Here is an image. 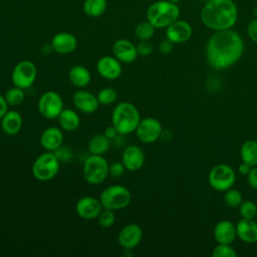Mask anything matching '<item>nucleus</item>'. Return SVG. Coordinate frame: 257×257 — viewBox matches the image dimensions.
Masks as SVG:
<instances>
[{
    "label": "nucleus",
    "mask_w": 257,
    "mask_h": 257,
    "mask_svg": "<svg viewBox=\"0 0 257 257\" xmlns=\"http://www.w3.org/2000/svg\"><path fill=\"white\" fill-rule=\"evenodd\" d=\"M244 51L242 37L234 30L216 31L206 45V58L211 67L225 69L236 63Z\"/></svg>",
    "instance_id": "1"
},
{
    "label": "nucleus",
    "mask_w": 257,
    "mask_h": 257,
    "mask_svg": "<svg viewBox=\"0 0 257 257\" xmlns=\"http://www.w3.org/2000/svg\"><path fill=\"white\" fill-rule=\"evenodd\" d=\"M237 17V6L232 0H209L201 11L203 23L215 31L231 29Z\"/></svg>",
    "instance_id": "2"
},
{
    "label": "nucleus",
    "mask_w": 257,
    "mask_h": 257,
    "mask_svg": "<svg viewBox=\"0 0 257 257\" xmlns=\"http://www.w3.org/2000/svg\"><path fill=\"white\" fill-rule=\"evenodd\" d=\"M140 120L141 114L139 109L132 102L121 101L112 109L111 124L121 136L135 133Z\"/></svg>",
    "instance_id": "3"
},
{
    "label": "nucleus",
    "mask_w": 257,
    "mask_h": 257,
    "mask_svg": "<svg viewBox=\"0 0 257 257\" xmlns=\"http://www.w3.org/2000/svg\"><path fill=\"white\" fill-rule=\"evenodd\" d=\"M180 9L176 3L168 0H160L150 5L147 10V20L155 28H167L171 23L178 20Z\"/></svg>",
    "instance_id": "4"
},
{
    "label": "nucleus",
    "mask_w": 257,
    "mask_h": 257,
    "mask_svg": "<svg viewBox=\"0 0 257 257\" xmlns=\"http://www.w3.org/2000/svg\"><path fill=\"white\" fill-rule=\"evenodd\" d=\"M99 201L103 209L119 211L131 204L132 194L124 186L111 185L103 189L99 195Z\"/></svg>",
    "instance_id": "5"
},
{
    "label": "nucleus",
    "mask_w": 257,
    "mask_h": 257,
    "mask_svg": "<svg viewBox=\"0 0 257 257\" xmlns=\"http://www.w3.org/2000/svg\"><path fill=\"white\" fill-rule=\"evenodd\" d=\"M60 161L54 152H45L39 155L32 164V175L40 182H47L56 177L59 172Z\"/></svg>",
    "instance_id": "6"
},
{
    "label": "nucleus",
    "mask_w": 257,
    "mask_h": 257,
    "mask_svg": "<svg viewBox=\"0 0 257 257\" xmlns=\"http://www.w3.org/2000/svg\"><path fill=\"white\" fill-rule=\"evenodd\" d=\"M109 165L106 159L101 155H90L88 156L82 167V175L86 183L89 185L101 184L109 175Z\"/></svg>",
    "instance_id": "7"
},
{
    "label": "nucleus",
    "mask_w": 257,
    "mask_h": 257,
    "mask_svg": "<svg viewBox=\"0 0 257 257\" xmlns=\"http://www.w3.org/2000/svg\"><path fill=\"white\" fill-rule=\"evenodd\" d=\"M209 185L216 191L225 192L233 187L236 181V174L232 167L226 164L214 166L208 175Z\"/></svg>",
    "instance_id": "8"
},
{
    "label": "nucleus",
    "mask_w": 257,
    "mask_h": 257,
    "mask_svg": "<svg viewBox=\"0 0 257 257\" xmlns=\"http://www.w3.org/2000/svg\"><path fill=\"white\" fill-rule=\"evenodd\" d=\"M37 77L36 65L30 60H21L13 68L11 79L14 86L27 89L33 85Z\"/></svg>",
    "instance_id": "9"
},
{
    "label": "nucleus",
    "mask_w": 257,
    "mask_h": 257,
    "mask_svg": "<svg viewBox=\"0 0 257 257\" xmlns=\"http://www.w3.org/2000/svg\"><path fill=\"white\" fill-rule=\"evenodd\" d=\"M39 113L48 119L57 118L63 107V99L61 95L53 90H47L43 92L37 103Z\"/></svg>",
    "instance_id": "10"
},
{
    "label": "nucleus",
    "mask_w": 257,
    "mask_h": 257,
    "mask_svg": "<svg viewBox=\"0 0 257 257\" xmlns=\"http://www.w3.org/2000/svg\"><path fill=\"white\" fill-rule=\"evenodd\" d=\"M135 133L140 142L144 144H152L161 138L163 126L159 119L149 116L141 118Z\"/></svg>",
    "instance_id": "11"
},
{
    "label": "nucleus",
    "mask_w": 257,
    "mask_h": 257,
    "mask_svg": "<svg viewBox=\"0 0 257 257\" xmlns=\"http://www.w3.org/2000/svg\"><path fill=\"white\" fill-rule=\"evenodd\" d=\"M143 239V229L135 223L126 224L118 232L117 241L118 244L124 250H132L136 248Z\"/></svg>",
    "instance_id": "12"
},
{
    "label": "nucleus",
    "mask_w": 257,
    "mask_h": 257,
    "mask_svg": "<svg viewBox=\"0 0 257 257\" xmlns=\"http://www.w3.org/2000/svg\"><path fill=\"white\" fill-rule=\"evenodd\" d=\"M102 209L103 208L99 199H95L90 196H84L80 198L75 204L76 214L84 220L97 219Z\"/></svg>",
    "instance_id": "13"
},
{
    "label": "nucleus",
    "mask_w": 257,
    "mask_h": 257,
    "mask_svg": "<svg viewBox=\"0 0 257 257\" xmlns=\"http://www.w3.org/2000/svg\"><path fill=\"white\" fill-rule=\"evenodd\" d=\"M96 71L104 79L115 80L122 71L120 61L114 56H102L96 62Z\"/></svg>",
    "instance_id": "14"
},
{
    "label": "nucleus",
    "mask_w": 257,
    "mask_h": 257,
    "mask_svg": "<svg viewBox=\"0 0 257 257\" xmlns=\"http://www.w3.org/2000/svg\"><path fill=\"white\" fill-rule=\"evenodd\" d=\"M145 153L139 146H127L121 155V162L130 172H137L145 165Z\"/></svg>",
    "instance_id": "15"
},
{
    "label": "nucleus",
    "mask_w": 257,
    "mask_h": 257,
    "mask_svg": "<svg viewBox=\"0 0 257 257\" xmlns=\"http://www.w3.org/2000/svg\"><path fill=\"white\" fill-rule=\"evenodd\" d=\"M72 102L77 110L87 114L93 113L99 106L96 95L83 89H79L73 93Z\"/></svg>",
    "instance_id": "16"
},
{
    "label": "nucleus",
    "mask_w": 257,
    "mask_h": 257,
    "mask_svg": "<svg viewBox=\"0 0 257 257\" xmlns=\"http://www.w3.org/2000/svg\"><path fill=\"white\" fill-rule=\"evenodd\" d=\"M193 33L191 25L183 20H176L166 28V38L174 44L184 43L188 41Z\"/></svg>",
    "instance_id": "17"
},
{
    "label": "nucleus",
    "mask_w": 257,
    "mask_h": 257,
    "mask_svg": "<svg viewBox=\"0 0 257 257\" xmlns=\"http://www.w3.org/2000/svg\"><path fill=\"white\" fill-rule=\"evenodd\" d=\"M113 56L122 63H133L138 57L137 46L127 39H117L112 45Z\"/></svg>",
    "instance_id": "18"
},
{
    "label": "nucleus",
    "mask_w": 257,
    "mask_h": 257,
    "mask_svg": "<svg viewBox=\"0 0 257 257\" xmlns=\"http://www.w3.org/2000/svg\"><path fill=\"white\" fill-rule=\"evenodd\" d=\"M39 143L45 151L55 152L63 144V131L57 126H49L42 132Z\"/></svg>",
    "instance_id": "19"
},
{
    "label": "nucleus",
    "mask_w": 257,
    "mask_h": 257,
    "mask_svg": "<svg viewBox=\"0 0 257 257\" xmlns=\"http://www.w3.org/2000/svg\"><path fill=\"white\" fill-rule=\"evenodd\" d=\"M50 44L56 53L68 54L76 49L77 39L69 32H59L52 37Z\"/></svg>",
    "instance_id": "20"
},
{
    "label": "nucleus",
    "mask_w": 257,
    "mask_h": 257,
    "mask_svg": "<svg viewBox=\"0 0 257 257\" xmlns=\"http://www.w3.org/2000/svg\"><path fill=\"white\" fill-rule=\"evenodd\" d=\"M213 235L219 244H232L237 237L236 225L229 220H222L215 225Z\"/></svg>",
    "instance_id": "21"
},
{
    "label": "nucleus",
    "mask_w": 257,
    "mask_h": 257,
    "mask_svg": "<svg viewBox=\"0 0 257 257\" xmlns=\"http://www.w3.org/2000/svg\"><path fill=\"white\" fill-rule=\"evenodd\" d=\"M237 237L247 244L257 243V223L254 219L241 218L236 224Z\"/></svg>",
    "instance_id": "22"
},
{
    "label": "nucleus",
    "mask_w": 257,
    "mask_h": 257,
    "mask_svg": "<svg viewBox=\"0 0 257 257\" xmlns=\"http://www.w3.org/2000/svg\"><path fill=\"white\" fill-rule=\"evenodd\" d=\"M0 123L2 131L6 135L15 136L21 131L23 119L17 110L11 109L3 115V117L0 119Z\"/></svg>",
    "instance_id": "23"
},
{
    "label": "nucleus",
    "mask_w": 257,
    "mask_h": 257,
    "mask_svg": "<svg viewBox=\"0 0 257 257\" xmlns=\"http://www.w3.org/2000/svg\"><path fill=\"white\" fill-rule=\"evenodd\" d=\"M68 79L77 88L87 86L91 80L90 71L83 65H74L68 71Z\"/></svg>",
    "instance_id": "24"
},
{
    "label": "nucleus",
    "mask_w": 257,
    "mask_h": 257,
    "mask_svg": "<svg viewBox=\"0 0 257 257\" xmlns=\"http://www.w3.org/2000/svg\"><path fill=\"white\" fill-rule=\"evenodd\" d=\"M59 127L65 132H74L80 124L78 113L71 108H63L57 117Z\"/></svg>",
    "instance_id": "25"
},
{
    "label": "nucleus",
    "mask_w": 257,
    "mask_h": 257,
    "mask_svg": "<svg viewBox=\"0 0 257 257\" xmlns=\"http://www.w3.org/2000/svg\"><path fill=\"white\" fill-rule=\"evenodd\" d=\"M110 146V140H108L103 134L94 135L88 142V152L90 155L103 156Z\"/></svg>",
    "instance_id": "26"
},
{
    "label": "nucleus",
    "mask_w": 257,
    "mask_h": 257,
    "mask_svg": "<svg viewBox=\"0 0 257 257\" xmlns=\"http://www.w3.org/2000/svg\"><path fill=\"white\" fill-rule=\"evenodd\" d=\"M240 157L242 162L249 164L251 167L257 166V142L248 140L240 148Z\"/></svg>",
    "instance_id": "27"
},
{
    "label": "nucleus",
    "mask_w": 257,
    "mask_h": 257,
    "mask_svg": "<svg viewBox=\"0 0 257 257\" xmlns=\"http://www.w3.org/2000/svg\"><path fill=\"white\" fill-rule=\"evenodd\" d=\"M106 7V0H85L83 3V12L89 17H98L104 13Z\"/></svg>",
    "instance_id": "28"
},
{
    "label": "nucleus",
    "mask_w": 257,
    "mask_h": 257,
    "mask_svg": "<svg viewBox=\"0 0 257 257\" xmlns=\"http://www.w3.org/2000/svg\"><path fill=\"white\" fill-rule=\"evenodd\" d=\"M24 89L17 87V86H13L11 88H9L6 92H5V99L8 103L9 106H18L20 105L23 100H24Z\"/></svg>",
    "instance_id": "29"
},
{
    "label": "nucleus",
    "mask_w": 257,
    "mask_h": 257,
    "mask_svg": "<svg viewBox=\"0 0 257 257\" xmlns=\"http://www.w3.org/2000/svg\"><path fill=\"white\" fill-rule=\"evenodd\" d=\"M155 26L148 20L139 23L135 29V35L139 40H150L155 34Z\"/></svg>",
    "instance_id": "30"
},
{
    "label": "nucleus",
    "mask_w": 257,
    "mask_h": 257,
    "mask_svg": "<svg viewBox=\"0 0 257 257\" xmlns=\"http://www.w3.org/2000/svg\"><path fill=\"white\" fill-rule=\"evenodd\" d=\"M224 203L229 208H238L240 204L243 202L242 194L233 188H230L225 191L224 197H223Z\"/></svg>",
    "instance_id": "31"
},
{
    "label": "nucleus",
    "mask_w": 257,
    "mask_h": 257,
    "mask_svg": "<svg viewBox=\"0 0 257 257\" xmlns=\"http://www.w3.org/2000/svg\"><path fill=\"white\" fill-rule=\"evenodd\" d=\"M97 100L101 105H109L116 101L117 92L112 87H104L96 94Z\"/></svg>",
    "instance_id": "32"
},
{
    "label": "nucleus",
    "mask_w": 257,
    "mask_h": 257,
    "mask_svg": "<svg viewBox=\"0 0 257 257\" xmlns=\"http://www.w3.org/2000/svg\"><path fill=\"white\" fill-rule=\"evenodd\" d=\"M238 208L242 218L254 219L255 216L257 215V205L253 201H250V200L243 201Z\"/></svg>",
    "instance_id": "33"
},
{
    "label": "nucleus",
    "mask_w": 257,
    "mask_h": 257,
    "mask_svg": "<svg viewBox=\"0 0 257 257\" xmlns=\"http://www.w3.org/2000/svg\"><path fill=\"white\" fill-rule=\"evenodd\" d=\"M115 211L108 210V209H102L100 214L97 217V221L100 227L108 229L113 226L115 222Z\"/></svg>",
    "instance_id": "34"
},
{
    "label": "nucleus",
    "mask_w": 257,
    "mask_h": 257,
    "mask_svg": "<svg viewBox=\"0 0 257 257\" xmlns=\"http://www.w3.org/2000/svg\"><path fill=\"white\" fill-rule=\"evenodd\" d=\"M236 250L231 246V244H219L213 249V257H237Z\"/></svg>",
    "instance_id": "35"
},
{
    "label": "nucleus",
    "mask_w": 257,
    "mask_h": 257,
    "mask_svg": "<svg viewBox=\"0 0 257 257\" xmlns=\"http://www.w3.org/2000/svg\"><path fill=\"white\" fill-rule=\"evenodd\" d=\"M126 169L123 165V163L120 162H113L109 165L108 168V174L112 177V178H120L123 176V174L125 173Z\"/></svg>",
    "instance_id": "36"
},
{
    "label": "nucleus",
    "mask_w": 257,
    "mask_h": 257,
    "mask_svg": "<svg viewBox=\"0 0 257 257\" xmlns=\"http://www.w3.org/2000/svg\"><path fill=\"white\" fill-rule=\"evenodd\" d=\"M153 45L149 42V40H141L137 45L138 54L141 56H149L153 52Z\"/></svg>",
    "instance_id": "37"
},
{
    "label": "nucleus",
    "mask_w": 257,
    "mask_h": 257,
    "mask_svg": "<svg viewBox=\"0 0 257 257\" xmlns=\"http://www.w3.org/2000/svg\"><path fill=\"white\" fill-rule=\"evenodd\" d=\"M55 155L56 157L58 158V160L61 162H68L71 160L72 158V152L69 148L67 147H63L61 146L59 149H57L55 152Z\"/></svg>",
    "instance_id": "38"
},
{
    "label": "nucleus",
    "mask_w": 257,
    "mask_h": 257,
    "mask_svg": "<svg viewBox=\"0 0 257 257\" xmlns=\"http://www.w3.org/2000/svg\"><path fill=\"white\" fill-rule=\"evenodd\" d=\"M247 178V182H248V185L254 189V190H257V166L255 167H252L250 172L248 173V175L246 176Z\"/></svg>",
    "instance_id": "39"
},
{
    "label": "nucleus",
    "mask_w": 257,
    "mask_h": 257,
    "mask_svg": "<svg viewBox=\"0 0 257 257\" xmlns=\"http://www.w3.org/2000/svg\"><path fill=\"white\" fill-rule=\"evenodd\" d=\"M247 33H248L249 38H250L253 42L257 43V18L253 19V20L248 24Z\"/></svg>",
    "instance_id": "40"
},
{
    "label": "nucleus",
    "mask_w": 257,
    "mask_h": 257,
    "mask_svg": "<svg viewBox=\"0 0 257 257\" xmlns=\"http://www.w3.org/2000/svg\"><path fill=\"white\" fill-rule=\"evenodd\" d=\"M173 48H174V43L168 38L162 40L159 44V51L163 54L171 53L173 51Z\"/></svg>",
    "instance_id": "41"
},
{
    "label": "nucleus",
    "mask_w": 257,
    "mask_h": 257,
    "mask_svg": "<svg viewBox=\"0 0 257 257\" xmlns=\"http://www.w3.org/2000/svg\"><path fill=\"white\" fill-rule=\"evenodd\" d=\"M103 135H104L108 140L111 141V140H114L119 134H118V132L116 131V128L111 124V125L107 126V127L104 130Z\"/></svg>",
    "instance_id": "42"
},
{
    "label": "nucleus",
    "mask_w": 257,
    "mask_h": 257,
    "mask_svg": "<svg viewBox=\"0 0 257 257\" xmlns=\"http://www.w3.org/2000/svg\"><path fill=\"white\" fill-rule=\"evenodd\" d=\"M8 106L9 105H8L5 97L2 94H0V119L8 111Z\"/></svg>",
    "instance_id": "43"
},
{
    "label": "nucleus",
    "mask_w": 257,
    "mask_h": 257,
    "mask_svg": "<svg viewBox=\"0 0 257 257\" xmlns=\"http://www.w3.org/2000/svg\"><path fill=\"white\" fill-rule=\"evenodd\" d=\"M251 166L245 162H242L239 166H238V172L241 174V175H244V176H247L248 173L250 172L251 170Z\"/></svg>",
    "instance_id": "44"
},
{
    "label": "nucleus",
    "mask_w": 257,
    "mask_h": 257,
    "mask_svg": "<svg viewBox=\"0 0 257 257\" xmlns=\"http://www.w3.org/2000/svg\"><path fill=\"white\" fill-rule=\"evenodd\" d=\"M254 15H255V18H257V6L254 8Z\"/></svg>",
    "instance_id": "45"
},
{
    "label": "nucleus",
    "mask_w": 257,
    "mask_h": 257,
    "mask_svg": "<svg viewBox=\"0 0 257 257\" xmlns=\"http://www.w3.org/2000/svg\"><path fill=\"white\" fill-rule=\"evenodd\" d=\"M168 1H170V2H173V3H177V2H179L180 0H168Z\"/></svg>",
    "instance_id": "46"
}]
</instances>
